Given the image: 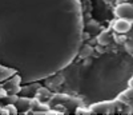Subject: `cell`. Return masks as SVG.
I'll return each instance as SVG.
<instances>
[{
  "instance_id": "3957f363",
  "label": "cell",
  "mask_w": 133,
  "mask_h": 115,
  "mask_svg": "<svg viewBox=\"0 0 133 115\" xmlns=\"http://www.w3.org/2000/svg\"><path fill=\"white\" fill-rule=\"evenodd\" d=\"M132 28V21L129 19H120L115 21L113 24V30L117 32V33H127L129 32Z\"/></svg>"
},
{
  "instance_id": "277c9868",
  "label": "cell",
  "mask_w": 133,
  "mask_h": 115,
  "mask_svg": "<svg viewBox=\"0 0 133 115\" xmlns=\"http://www.w3.org/2000/svg\"><path fill=\"white\" fill-rule=\"evenodd\" d=\"M15 74H17L16 70H14V68H11V67H5V66L0 64V82L9 79L11 76L15 75Z\"/></svg>"
},
{
  "instance_id": "52a82bcc",
  "label": "cell",
  "mask_w": 133,
  "mask_h": 115,
  "mask_svg": "<svg viewBox=\"0 0 133 115\" xmlns=\"http://www.w3.org/2000/svg\"><path fill=\"white\" fill-rule=\"evenodd\" d=\"M91 52H92V48L88 47V45H85V47H83V48L80 50V58L85 59V58H88V56L91 55Z\"/></svg>"
},
{
  "instance_id": "8992f818",
  "label": "cell",
  "mask_w": 133,
  "mask_h": 115,
  "mask_svg": "<svg viewBox=\"0 0 133 115\" xmlns=\"http://www.w3.org/2000/svg\"><path fill=\"white\" fill-rule=\"evenodd\" d=\"M98 40H100V43H103V44H108L110 42L109 32L108 31H103L101 33H100V36H98Z\"/></svg>"
},
{
  "instance_id": "5b68a950",
  "label": "cell",
  "mask_w": 133,
  "mask_h": 115,
  "mask_svg": "<svg viewBox=\"0 0 133 115\" xmlns=\"http://www.w3.org/2000/svg\"><path fill=\"white\" fill-rule=\"evenodd\" d=\"M14 105L16 106L17 112H19V111H24L25 108L31 107V106H32V100L28 99V98H17Z\"/></svg>"
},
{
  "instance_id": "ba28073f",
  "label": "cell",
  "mask_w": 133,
  "mask_h": 115,
  "mask_svg": "<svg viewBox=\"0 0 133 115\" xmlns=\"http://www.w3.org/2000/svg\"><path fill=\"white\" fill-rule=\"evenodd\" d=\"M91 112H93L92 110H88V111H85V110H76V114H91Z\"/></svg>"
},
{
  "instance_id": "6da1fadb",
  "label": "cell",
  "mask_w": 133,
  "mask_h": 115,
  "mask_svg": "<svg viewBox=\"0 0 133 115\" xmlns=\"http://www.w3.org/2000/svg\"><path fill=\"white\" fill-rule=\"evenodd\" d=\"M81 39L79 0H0V64L16 70L21 84L66 68Z\"/></svg>"
},
{
  "instance_id": "7a4b0ae2",
  "label": "cell",
  "mask_w": 133,
  "mask_h": 115,
  "mask_svg": "<svg viewBox=\"0 0 133 115\" xmlns=\"http://www.w3.org/2000/svg\"><path fill=\"white\" fill-rule=\"evenodd\" d=\"M115 15L120 19H133V5L129 3L118 4L115 9Z\"/></svg>"
}]
</instances>
